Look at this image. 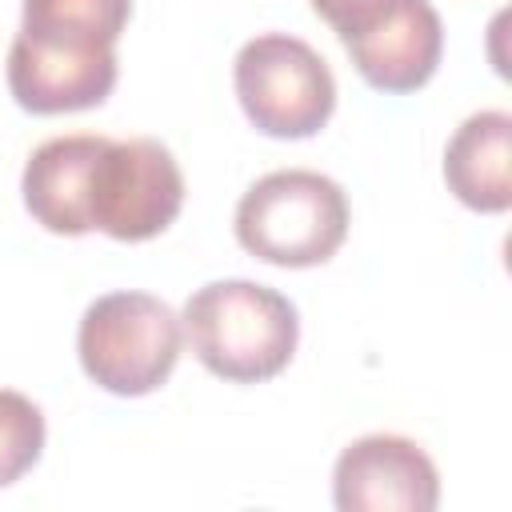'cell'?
<instances>
[{"label":"cell","mask_w":512,"mask_h":512,"mask_svg":"<svg viewBox=\"0 0 512 512\" xmlns=\"http://www.w3.org/2000/svg\"><path fill=\"white\" fill-rule=\"evenodd\" d=\"M192 356L228 384H260L288 368L300 340L296 304L256 280H212L180 312Z\"/></svg>","instance_id":"cell-2"},{"label":"cell","mask_w":512,"mask_h":512,"mask_svg":"<svg viewBox=\"0 0 512 512\" xmlns=\"http://www.w3.org/2000/svg\"><path fill=\"white\" fill-rule=\"evenodd\" d=\"M180 208H184V172L160 140L104 136L88 188L92 228H100L112 240L140 244L160 236L180 216Z\"/></svg>","instance_id":"cell-6"},{"label":"cell","mask_w":512,"mask_h":512,"mask_svg":"<svg viewBox=\"0 0 512 512\" xmlns=\"http://www.w3.org/2000/svg\"><path fill=\"white\" fill-rule=\"evenodd\" d=\"M352 68L376 92H416L444 52V24L428 0H372L336 28Z\"/></svg>","instance_id":"cell-7"},{"label":"cell","mask_w":512,"mask_h":512,"mask_svg":"<svg viewBox=\"0 0 512 512\" xmlns=\"http://www.w3.org/2000/svg\"><path fill=\"white\" fill-rule=\"evenodd\" d=\"M132 0H24L8 48V92L32 116L84 112L116 88V40Z\"/></svg>","instance_id":"cell-1"},{"label":"cell","mask_w":512,"mask_h":512,"mask_svg":"<svg viewBox=\"0 0 512 512\" xmlns=\"http://www.w3.org/2000/svg\"><path fill=\"white\" fill-rule=\"evenodd\" d=\"M448 192L472 212L512 208V116L504 108L472 112L444 148Z\"/></svg>","instance_id":"cell-10"},{"label":"cell","mask_w":512,"mask_h":512,"mask_svg":"<svg viewBox=\"0 0 512 512\" xmlns=\"http://www.w3.org/2000/svg\"><path fill=\"white\" fill-rule=\"evenodd\" d=\"M332 504L340 512H432L440 504V476L416 440L372 432L336 456Z\"/></svg>","instance_id":"cell-8"},{"label":"cell","mask_w":512,"mask_h":512,"mask_svg":"<svg viewBox=\"0 0 512 512\" xmlns=\"http://www.w3.org/2000/svg\"><path fill=\"white\" fill-rule=\"evenodd\" d=\"M232 84L252 128L276 140L316 136L336 112L328 60L288 32L252 36L232 60Z\"/></svg>","instance_id":"cell-5"},{"label":"cell","mask_w":512,"mask_h":512,"mask_svg":"<svg viewBox=\"0 0 512 512\" xmlns=\"http://www.w3.org/2000/svg\"><path fill=\"white\" fill-rule=\"evenodd\" d=\"M312 4V12L320 16V20H328L332 28H344L360 8H368L372 0H308Z\"/></svg>","instance_id":"cell-12"},{"label":"cell","mask_w":512,"mask_h":512,"mask_svg":"<svg viewBox=\"0 0 512 512\" xmlns=\"http://www.w3.org/2000/svg\"><path fill=\"white\" fill-rule=\"evenodd\" d=\"M48 440L44 412L24 392L0 388V488L16 484L40 460Z\"/></svg>","instance_id":"cell-11"},{"label":"cell","mask_w":512,"mask_h":512,"mask_svg":"<svg viewBox=\"0 0 512 512\" xmlns=\"http://www.w3.org/2000/svg\"><path fill=\"white\" fill-rule=\"evenodd\" d=\"M184 348L180 316L152 292L96 296L76 328V356L84 376L112 396L156 392Z\"/></svg>","instance_id":"cell-4"},{"label":"cell","mask_w":512,"mask_h":512,"mask_svg":"<svg viewBox=\"0 0 512 512\" xmlns=\"http://www.w3.org/2000/svg\"><path fill=\"white\" fill-rule=\"evenodd\" d=\"M104 136L96 132H72L44 140L20 176L24 208L32 220L56 236H84L92 232L88 216V188H92V164Z\"/></svg>","instance_id":"cell-9"},{"label":"cell","mask_w":512,"mask_h":512,"mask_svg":"<svg viewBox=\"0 0 512 512\" xmlns=\"http://www.w3.org/2000/svg\"><path fill=\"white\" fill-rule=\"evenodd\" d=\"M344 188L312 168L260 176L236 204V240L264 264L312 268L336 256L348 236Z\"/></svg>","instance_id":"cell-3"}]
</instances>
